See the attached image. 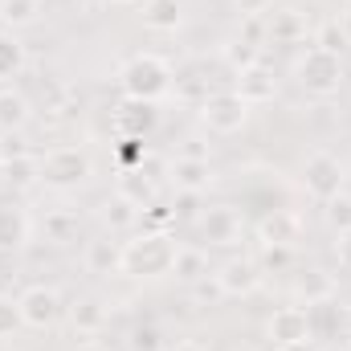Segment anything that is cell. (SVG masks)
I'll use <instances>...</instances> for the list:
<instances>
[{
    "mask_svg": "<svg viewBox=\"0 0 351 351\" xmlns=\"http://www.w3.org/2000/svg\"><path fill=\"white\" fill-rule=\"evenodd\" d=\"M339 327H343V335H351V306L339 311Z\"/></svg>",
    "mask_w": 351,
    "mask_h": 351,
    "instance_id": "42",
    "label": "cell"
},
{
    "mask_svg": "<svg viewBox=\"0 0 351 351\" xmlns=\"http://www.w3.org/2000/svg\"><path fill=\"white\" fill-rule=\"evenodd\" d=\"M200 123H204L213 135H237V131L250 123V102H245L237 90H213V94H204V102H200Z\"/></svg>",
    "mask_w": 351,
    "mask_h": 351,
    "instance_id": "5",
    "label": "cell"
},
{
    "mask_svg": "<svg viewBox=\"0 0 351 351\" xmlns=\"http://www.w3.org/2000/svg\"><path fill=\"white\" fill-rule=\"evenodd\" d=\"M339 29H343V37H348V45H351V8L339 16Z\"/></svg>",
    "mask_w": 351,
    "mask_h": 351,
    "instance_id": "43",
    "label": "cell"
},
{
    "mask_svg": "<svg viewBox=\"0 0 351 351\" xmlns=\"http://www.w3.org/2000/svg\"><path fill=\"white\" fill-rule=\"evenodd\" d=\"M119 258H123V245H114V241H90L86 254H82V262H86L90 274H119Z\"/></svg>",
    "mask_w": 351,
    "mask_h": 351,
    "instance_id": "25",
    "label": "cell"
},
{
    "mask_svg": "<svg viewBox=\"0 0 351 351\" xmlns=\"http://www.w3.org/2000/svg\"><path fill=\"white\" fill-rule=\"evenodd\" d=\"M323 217H327V225H331L335 233H348L351 229V192L331 196V200L323 204Z\"/></svg>",
    "mask_w": 351,
    "mask_h": 351,
    "instance_id": "29",
    "label": "cell"
},
{
    "mask_svg": "<svg viewBox=\"0 0 351 351\" xmlns=\"http://www.w3.org/2000/svg\"><path fill=\"white\" fill-rule=\"evenodd\" d=\"M213 278H217L225 298H250L262 286V265H258V258H229L217 265Z\"/></svg>",
    "mask_w": 351,
    "mask_h": 351,
    "instance_id": "10",
    "label": "cell"
},
{
    "mask_svg": "<svg viewBox=\"0 0 351 351\" xmlns=\"http://www.w3.org/2000/svg\"><path fill=\"white\" fill-rule=\"evenodd\" d=\"M70 327H74V335L78 339H94L102 327H106V306H102V298H78L74 306H70Z\"/></svg>",
    "mask_w": 351,
    "mask_h": 351,
    "instance_id": "18",
    "label": "cell"
},
{
    "mask_svg": "<svg viewBox=\"0 0 351 351\" xmlns=\"http://www.w3.org/2000/svg\"><path fill=\"white\" fill-rule=\"evenodd\" d=\"M25 323H21V306H16V298H4L0 294V339H8V335H16Z\"/></svg>",
    "mask_w": 351,
    "mask_h": 351,
    "instance_id": "32",
    "label": "cell"
},
{
    "mask_svg": "<svg viewBox=\"0 0 351 351\" xmlns=\"http://www.w3.org/2000/svg\"><path fill=\"white\" fill-rule=\"evenodd\" d=\"M343 184H348V168H343L339 156H331V152H311V156L302 160V188H306V196H315V200L327 204L331 196L343 192Z\"/></svg>",
    "mask_w": 351,
    "mask_h": 351,
    "instance_id": "6",
    "label": "cell"
},
{
    "mask_svg": "<svg viewBox=\"0 0 351 351\" xmlns=\"http://www.w3.org/2000/svg\"><path fill=\"white\" fill-rule=\"evenodd\" d=\"M294 78H298V86L306 90V94H315V98H331V94H339V86H343V58L331 53V49L311 45V49L298 58Z\"/></svg>",
    "mask_w": 351,
    "mask_h": 351,
    "instance_id": "4",
    "label": "cell"
},
{
    "mask_svg": "<svg viewBox=\"0 0 351 351\" xmlns=\"http://www.w3.org/2000/svg\"><path fill=\"white\" fill-rule=\"evenodd\" d=\"M221 58L233 66V74H237V70H245V66H254V62H262V58H258V45H250V41H241V37H237V41H229V45L221 49Z\"/></svg>",
    "mask_w": 351,
    "mask_h": 351,
    "instance_id": "31",
    "label": "cell"
},
{
    "mask_svg": "<svg viewBox=\"0 0 351 351\" xmlns=\"http://www.w3.org/2000/svg\"><path fill=\"white\" fill-rule=\"evenodd\" d=\"M245 25H241V41H250V45H258L262 49L265 41V16H241Z\"/></svg>",
    "mask_w": 351,
    "mask_h": 351,
    "instance_id": "35",
    "label": "cell"
},
{
    "mask_svg": "<svg viewBox=\"0 0 351 351\" xmlns=\"http://www.w3.org/2000/svg\"><path fill=\"white\" fill-rule=\"evenodd\" d=\"M29 233H33V225H29V217H25V208H16V204H4L0 208V250H25L29 245Z\"/></svg>",
    "mask_w": 351,
    "mask_h": 351,
    "instance_id": "22",
    "label": "cell"
},
{
    "mask_svg": "<svg viewBox=\"0 0 351 351\" xmlns=\"http://www.w3.org/2000/svg\"><path fill=\"white\" fill-rule=\"evenodd\" d=\"M168 176H172L176 192H204L213 184V164L204 156H180L168 164Z\"/></svg>",
    "mask_w": 351,
    "mask_h": 351,
    "instance_id": "14",
    "label": "cell"
},
{
    "mask_svg": "<svg viewBox=\"0 0 351 351\" xmlns=\"http://www.w3.org/2000/svg\"><path fill=\"white\" fill-rule=\"evenodd\" d=\"M156 123H160L156 102L127 98V102H119V106H114V127H119V135H135V139H143L147 131H156Z\"/></svg>",
    "mask_w": 351,
    "mask_h": 351,
    "instance_id": "12",
    "label": "cell"
},
{
    "mask_svg": "<svg viewBox=\"0 0 351 351\" xmlns=\"http://www.w3.org/2000/svg\"><path fill=\"white\" fill-rule=\"evenodd\" d=\"M74 351H106V343H98V339H82Z\"/></svg>",
    "mask_w": 351,
    "mask_h": 351,
    "instance_id": "41",
    "label": "cell"
},
{
    "mask_svg": "<svg viewBox=\"0 0 351 351\" xmlns=\"http://www.w3.org/2000/svg\"><path fill=\"white\" fill-rule=\"evenodd\" d=\"M131 351H164L160 331H156V327H135V335H131Z\"/></svg>",
    "mask_w": 351,
    "mask_h": 351,
    "instance_id": "34",
    "label": "cell"
},
{
    "mask_svg": "<svg viewBox=\"0 0 351 351\" xmlns=\"http://www.w3.org/2000/svg\"><path fill=\"white\" fill-rule=\"evenodd\" d=\"M106 4H135V0H106Z\"/></svg>",
    "mask_w": 351,
    "mask_h": 351,
    "instance_id": "45",
    "label": "cell"
},
{
    "mask_svg": "<svg viewBox=\"0 0 351 351\" xmlns=\"http://www.w3.org/2000/svg\"><path fill=\"white\" fill-rule=\"evenodd\" d=\"M265 37L278 45H298L306 37V16L298 8H274L265 12Z\"/></svg>",
    "mask_w": 351,
    "mask_h": 351,
    "instance_id": "15",
    "label": "cell"
},
{
    "mask_svg": "<svg viewBox=\"0 0 351 351\" xmlns=\"http://www.w3.org/2000/svg\"><path fill=\"white\" fill-rule=\"evenodd\" d=\"M139 21H143L147 33H176L180 21H184V4L180 0H143Z\"/></svg>",
    "mask_w": 351,
    "mask_h": 351,
    "instance_id": "16",
    "label": "cell"
},
{
    "mask_svg": "<svg viewBox=\"0 0 351 351\" xmlns=\"http://www.w3.org/2000/svg\"><path fill=\"white\" fill-rule=\"evenodd\" d=\"M119 196H127L135 208H152L156 204V180L143 168H119Z\"/></svg>",
    "mask_w": 351,
    "mask_h": 351,
    "instance_id": "19",
    "label": "cell"
},
{
    "mask_svg": "<svg viewBox=\"0 0 351 351\" xmlns=\"http://www.w3.org/2000/svg\"><path fill=\"white\" fill-rule=\"evenodd\" d=\"M25 70V45L16 41V33L0 29V78H12Z\"/></svg>",
    "mask_w": 351,
    "mask_h": 351,
    "instance_id": "28",
    "label": "cell"
},
{
    "mask_svg": "<svg viewBox=\"0 0 351 351\" xmlns=\"http://www.w3.org/2000/svg\"><path fill=\"white\" fill-rule=\"evenodd\" d=\"M265 339H269V348H286V343H306V339H315L306 306H298V302L278 306V311L265 319Z\"/></svg>",
    "mask_w": 351,
    "mask_h": 351,
    "instance_id": "9",
    "label": "cell"
},
{
    "mask_svg": "<svg viewBox=\"0 0 351 351\" xmlns=\"http://www.w3.org/2000/svg\"><path fill=\"white\" fill-rule=\"evenodd\" d=\"M269 4H274V0H233V8H237L241 16H265Z\"/></svg>",
    "mask_w": 351,
    "mask_h": 351,
    "instance_id": "37",
    "label": "cell"
},
{
    "mask_svg": "<svg viewBox=\"0 0 351 351\" xmlns=\"http://www.w3.org/2000/svg\"><path fill=\"white\" fill-rule=\"evenodd\" d=\"M294 298L298 306H319V302H335V278L319 265L298 269L294 274Z\"/></svg>",
    "mask_w": 351,
    "mask_h": 351,
    "instance_id": "13",
    "label": "cell"
},
{
    "mask_svg": "<svg viewBox=\"0 0 351 351\" xmlns=\"http://www.w3.org/2000/svg\"><path fill=\"white\" fill-rule=\"evenodd\" d=\"M196 233H200L204 245H213V250H229V245L241 241L245 221H241V213H237L233 204H208V208L196 217Z\"/></svg>",
    "mask_w": 351,
    "mask_h": 351,
    "instance_id": "7",
    "label": "cell"
},
{
    "mask_svg": "<svg viewBox=\"0 0 351 351\" xmlns=\"http://www.w3.org/2000/svg\"><path fill=\"white\" fill-rule=\"evenodd\" d=\"M41 21V0H0V29L21 33Z\"/></svg>",
    "mask_w": 351,
    "mask_h": 351,
    "instance_id": "23",
    "label": "cell"
},
{
    "mask_svg": "<svg viewBox=\"0 0 351 351\" xmlns=\"http://www.w3.org/2000/svg\"><path fill=\"white\" fill-rule=\"evenodd\" d=\"M41 229H45V241L66 245V241H74V233H78V213H70V208H49L45 221H41Z\"/></svg>",
    "mask_w": 351,
    "mask_h": 351,
    "instance_id": "27",
    "label": "cell"
},
{
    "mask_svg": "<svg viewBox=\"0 0 351 351\" xmlns=\"http://www.w3.org/2000/svg\"><path fill=\"white\" fill-rule=\"evenodd\" d=\"M335 254H339V265H343V269H351V229H348V233H339Z\"/></svg>",
    "mask_w": 351,
    "mask_h": 351,
    "instance_id": "38",
    "label": "cell"
},
{
    "mask_svg": "<svg viewBox=\"0 0 351 351\" xmlns=\"http://www.w3.org/2000/svg\"><path fill=\"white\" fill-rule=\"evenodd\" d=\"M343 351H351V335H348V348H343Z\"/></svg>",
    "mask_w": 351,
    "mask_h": 351,
    "instance_id": "46",
    "label": "cell"
},
{
    "mask_svg": "<svg viewBox=\"0 0 351 351\" xmlns=\"http://www.w3.org/2000/svg\"><path fill=\"white\" fill-rule=\"evenodd\" d=\"M0 160H4L8 188H33V184H41V164L33 156H0Z\"/></svg>",
    "mask_w": 351,
    "mask_h": 351,
    "instance_id": "26",
    "label": "cell"
},
{
    "mask_svg": "<svg viewBox=\"0 0 351 351\" xmlns=\"http://www.w3.org/2000/svg\"><path fill=\"white\" fill-rule=\"evenodd\" d=\"M41 184L53 188V192H74L82 188L90 176H94V160H90L86 147H49L41 160Z\"/></svg>",
    "mask_w": 351,
    "mask_h": 351,
    "instance_id": "3",
    "label": "cell"
},
{
    "mask_svg": "<svg viewBox=\"0 0 351 351\" xmlns=\"http://www.w3.org/2000/svg\"><path fill=\"white\" fill-rule=\"evenodd\" d=\"M139 213H143V208H135V204H131L127 196H119V192L106 196V200L98 204V221H102L110 233H127V229H135V225H139Z\"/></svg>",
    "mask_w": 351,
    "mask_h": 351,
    "instance_id": "21",
    "label": "cell"
},
{
    "mask_svg": "<svg viewBox=\"0 0 351 351\" xmlns=\"http://www.w3.org/2000/svg\"><path fill=\"white\" fill-rule=\"evenodd\" d=\"M0 188H8V180H4V160H0Z\"/></svg>",
    "mask_w": 351,
    "mask_h": 351,
    "instance_id": "44",
    "label": "cell"
},
{
    "mask_svg": "<svg viewBox=\"0 0 351 351\" xmlns=\"http://www.w3.org/2000/svg\"><path fill=\"white\" fill-rule=\"evenodd\" d=\"M164 351H204V343H196V339H176V343H168Z\"/></svg>",
    "mask_w": 351,
    "mask_h": 351,
    "instance_id": "39",
    "label": "cell"
},
{
    "mask_svg": "<svg viewBox=\"0 0 351 351\" xmlns=\"http://www.w3.org/2000/svg\"><path fill=\"white\" fill-rule=\"evenodd\" d=\"M262 274H282V269H290L294 265V245H262Z\"/></svg>",
    "mask_w": 351,
    "mask_h": 351,
    "instance_id": "30",
    "label": "cell"
},
{
    "mask_svg": "<svg viewBox=\"0 0 351 351\" xmlns=\"http://www.w3.org/2000/svg\"><path fill=\"white\" fill-rule=\"evenodd\" d=\"M16 306H21V323L33 327V331H49V327L62 319V311H66V306H62V294H58L53 286H45V282L21 290Z\"/></svg>",
    "mask_w": 351,
    "mask_h": 351,
    "instance_id": "8",
    "label": "cell"
},
{
    "mask_svg": "<svg viewBox=\"0 0 351 351\" xmlns=\"http://www.w3.org/2000/svg\"><path fill=\"white\" fill-rule=\"evenodd\" d=\"M172 62L160 58V53H135L123 62L119 70V86L127 98H139V102H160L164 94H172Z\"/></svg>",
    "mask_w": 351,
    "mask_h": 351,
    "instance_id": "2",
    "label": "cell"
},
{
    "mask_svg": "<svg viewBox=\"0 0 351 351\" xmlns=\"http://www.w3.org/2000/svg\"><path fill=\"white\" fill-rule=\"evenodd\" d=\"M176 237L168 229H143L131 241H123V258H119V274L127 278H168L176 258Z\"/></svg>",
    "mask_w": 351,
    "mask_h": 351,
    "instance_id": "1",
    "label": "cell"
},
{
    "mask_svg": "<svg viewBox=\"0 0 351 351\" xmlns=\"http://www.w3.org/2000/svg\"><path fill=\"white\" fill-rule=\"evenodd\" d=\"M298 217L294 213H286V208H274V213H265L262 225H258V237H262V245H294L298 241Z\"/></svg>",
    "mask_w": 351,
    "mask_h": 351,
    "instance_id": "17",
    "label": "cell"
},
{
    "mask_svg": "<svg viewBox=\"0 0 351 351\" xmlns=\"http://www.w3.org/2000/svg\"><path fill=\"white\" fill-rule=\"evenodd\" d=\"M233 90H237L250 106H262V102H274V98H278V78H274V70H269L265 62H254V66L237 70V86Z\"/></svg>",
    "mask_w": 351,
    "mask_h": 351,
    "instance_id": "11",
    "label": "cell"
},
{
    "mask_svg": "<svg viewBox=\"0 0 351 351\" xmlns=\"http://www.w3.org/2000/svg\"><path fill=\"white\" fill-rule=\"evenodd\" d=\"M192 294H196L200 302H217V298H225V294H221V286H217V278H200V282L192 286Z\"/></svg>",
    "mask_w": 351,
    "mask_h": 351,
    "instance_id": "36",
    "label": "cell"
},
{
    "mask_svg": "<svg viewBox=\"0 0 351 351\" xmlns=\"http://www.w3.org/2000/svg\"><path fill=\"white\" fill-rule=\"evenodd\" d=\"M315 45H319V49H331V53H343V45H348V37H343V29H339V21H327V25L319 29V37H315Z\"/></svg>",
    "mask_w": 351,
    "mask_h": 351,
    "instance_id": "33",
    "label": "cell"
},
{
    "mask_svg": "<svg viewBox=\"0 0 351 351\" xmlns=\"http://www.w3.org/2000/svg\"><path fill=\"white\" fill-rule=\"evenodd\" d=\"M168 278L184 282V286H196L200 278H208V254H204V245H180Z\"/></svg>",
    "mask_w": 351,
    "mask_h": 351,
    "instance_id": "20",
    "label": "cell"
},
{
    "mask_svg": "<svg viewBox=\"0 0 351 351\" xmlns=\"http://www.w3.org/2000/svg\"><path fill=\"white\" fill-rule=\"evenodd\" d=\"M269 351H315V339H306V343H286V348H269Z\"/></svg>",
    "mask_w": 351,
    "mask_h": 351,
    "instance_id": "40",
    "label": "cell"
},
{
    "mask_svg": "<svg viewBox=\"0 0 351 351\" xmlns=\"http://www.w3.org/2000/svg\"><path fill=\"white\" fill-rule=\"evenodd\" d=\"M29 98L25 94H16L12 86H0V131L4 135H12V131H21L25 123H29Z\"/></svg>",
    "mask_w": 351,
    "mask_h": 351,
    "instance_id": "24",
    "label": "cell"
}]
</instances>
